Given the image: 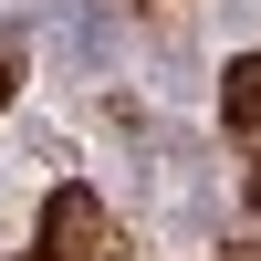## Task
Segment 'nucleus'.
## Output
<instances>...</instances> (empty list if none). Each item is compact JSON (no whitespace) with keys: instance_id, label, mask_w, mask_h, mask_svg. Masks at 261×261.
<instances>
[{"instance_id":"3","label":"nucleus","mask_w":261,"mask_h":261,"mask_svg":"<svg viewBox=\"0 0 261 261\" xmlns=\"http://www.w3.org/2000/svg\"><path fill=\"white\" fill-rule=\"evenodd\" d=\"M0 105H11V63H0Z\"/></svg>"},{"instance_id":"1","label":"nucleus","mask_w":261,"mask_h":261,"mask_svg":"<svg viewBox=\"0 0 261 261\" xmlns=\"http://www.w3.org/2000/svg\"><path fill=\"white\" fill-rule=\"evenodd\" d=\"M42 261H115V220L94 188H53L42 199Z\"/></svg>"},{"instance_id":"2","label":"nucleus","mask_w":261,"mask_h":261,"mask_svg":"<svg viewBox=\"0 0 261 261\" xmlns=\"http://www.w3.org/2000/svg\"><path fill=\"white\" fill-rule=\"evenodd\" d=\"M220 125H230V136H251V146H261V53H241V63L220 73Z\"/></svg>"},{"instance_id":"4","label":"nucleus","mask_w":261,"mask_h":261,"mask_svg":"<svg viewBox=\"0 0 261 261\" xmlns=\"http://www.w3.org/2000/svg\"><path fill=\"white\" fill-rule=\"evenodd\" d=\"M251 199H261V178H251Z\"/></svg>"}]
</instances>
